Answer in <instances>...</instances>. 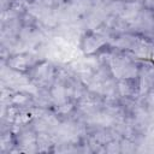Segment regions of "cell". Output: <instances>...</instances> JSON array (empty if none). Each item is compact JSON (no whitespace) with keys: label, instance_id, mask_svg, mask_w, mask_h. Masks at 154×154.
Listing matches in <instances>:
<instances>
[{"label":"cell","instance_id":"cell-1","mask_svg":"<svg viewBox=\"0 0 154 154\" xmlns=\"http://www.w3.org/2000/svg\"><path fill=\"white\" fill-rule=\"evenodd\" d=\"M52 95H53L55 102H58V103L65 102V90H64L63 87H60V85L55 87L53 89V91H52Z\"/></svg>","mask_w":154,"mask_h":154}]
</instances>
